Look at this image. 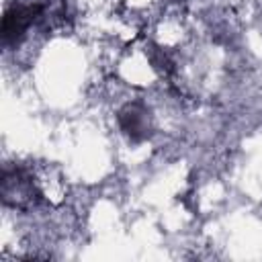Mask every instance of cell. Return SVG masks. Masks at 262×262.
<instances>
[{
  "label": "cell",
  "instance_id": "1",
  "mask_svg": "<svg viewBox=\"0 0 262 262\" xmlns=\"http://www.w3.org/2000/svg\"><path fill=\"white\" fill-rule=\"evenodd\" d=\"M43 12H45L43 4H14V6H10L4 14V20H2L4 45L16 43L29 31V27L43 16Z\"/></svg>",
  "mask_w": 262,
  "mask_h": 262
},
{
  "label": "cell",
  "instance_id": "2",
  "mask_svg": "<svg viewBox=\"0 0 262 262\" xmlns=\"http://www.w3.org/2000/svg\"><path fill=\"white\" fill-rule=\"evenodd\" d=\"M121 129L135 141L143 139L147 135V123H145V111L139 106H127L119 117Z\"/></svg>",
  "mask_w": 262,
  "mask_h": 262
}]
</instances>
